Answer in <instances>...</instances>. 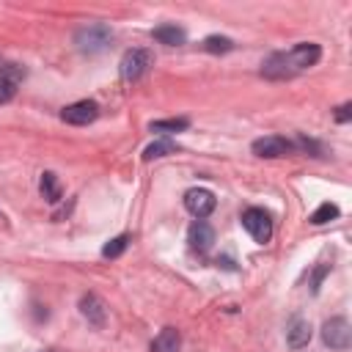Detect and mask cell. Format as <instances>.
<instances>
[{
  "mask_svg": "<svg viewBox=\"0 0 352 352\" xmlns=\"http://www.w3.org/2000/svg\"><path fill=\"white\" fill-rule=\"evenodd\" d=\"M110 41H113V30H110L107 25H102V22H96V25H85V28H80V30L74 33V44H77V50H80V52H88V55L107 50Z\"/></svg>",
  "mask_w": 352,
  "mask_h": 352,
  "instance_id": "6da1fadb",
  "label": "cell"
},
{
  "mask_svg": "<svg viewBox=\"0 0 352 352\" xmlns=\"http://www.w3.org/2000/svg\"><path fill=\"white\" fill-rule=\"evenodd\" d=\"M151 52L148 50H126L124 52V58H121V63H118V72H121V77L126 80V82H135V80H140L148 69H151Z\"/></svg>",
  "mask_w": 352,
  "mask_h": 352,
  "instance_id": "7a4b0ae2",
  "label": "cell"
},
{
  "mask_svg": "<svg viewBox=\"0 0 352 352\" xmlns=\"http://www.w3.org/2000/svg\"><path fill=\"white\" fill-rule=\"evenodd\" d=\"M322 341L330 349H346L352 344V324L346 316H333L322 324Z\"/></svg>",
  "mask_w": 352,
  "mask_h": 352,
  "instance_id": "3957f363",
  "label": "cell"
},
{
  "mask_svg": "<svg viewBox=\"0 0 352 352\" xmlns=\"http://www.w3.org/2000/svg\"><path fill=\"white\" fill-rule=\"evenodd\" d=\"M242 226H245V231H248L258 245L270 242V236H272V220H270V214H267L264 209H258V206H250V209L242 212Z\"/></svg>",
  "mask_w": 352,
  "mask_h": 352,
  "instance_id": "277c9868",
  "label": "cell"
},
{
  "mask_svg": "<svg viewBox=\"0 0 352 352\" xmlns=\"http://www.w3.org/2000/svg\"><path fill=\"white\" fill-rule=\"evenodd\" d=\"M286 58H289V63H292V69H294V74H297V72H305V69H311V66L319 63L322 47H319L316 41H300V44H294V47L286 52Z\"/></svg>",
  "mask_w": 352,
  "mask_h": 352,
  "instance_id": "5b68a950",
  "label": "cell"
},
{
  "mask_svg": "<svg viewBox=\"0 0 352 352\" xmlns=\"http://www.w3.org/2000/svg\"><path fill=\"white\" fill-rule=\"evenodd\" d=\"M96 116H99V104H96L94 99H80V102L66 104V107L60 110V118H63L66 124H74V126H85V124L96 121Z\"/></svg>",
  "mask_w": 352,
  "mask_h": 352,
  "instance_id": "8992f818",
  "label": "cell"
},
{
  "mask_svg": "<svg viewBox=\"0 0 352 352\" xmlns=\"http://www.w3.org/2000/svg\"><path fill=\"white\" fill-rule=\"evenodd\" d=\"M184 206H187V212H190L192 217L201 220V217H206V214L214 212L217 198H214L209 190H204V187H192V190L184 192Z\"/></svg>",
  "mask_w": 352,
  "mask_h": 352,
  "instance_id": "52a82bcc",
  "label": "cell"
},
{
  "mask_svg": "<svg viewBox=\"0 0 352 352\" xmlns=\"http://www.w3.org/2000/svg\"><path fill=\"white\" fill-rule=\"evenodd\" d=\"M297 146L292 143V140H286V138H280V135H267V138H258V140H253V154L256 157H286V154H292Z\"/></svg>",
  "mask_w": 352,
  "mask_h": 352,
  "instance_id": "ba28073f",
  "label": "cell"
},
{
  "mask_svg": "<svg viewBox=\"0 0 352 352\" xmlns=\"http://www.w3.org/2000/svg\"><path fill=\"white\" fill-rule=\"evenodd\" d=\"M25 77V69L16 66V63H3L0 66V104L11 102L14 94H16V85L19 80Z\"/></svg>",
  "mask_w": 352,
  "mask_h": 352,
  "instance_id": "9c48e42d",
  "label": "cell"
},
{
  "mask_svg": "<svg viewBox=\"0 0 352 352\" xmlns=\"http://www.w3.org/2000/svg\"><path fill=\"white\" fill-rule=\"evenodd\" d=\"M80 314L88 319V324H94V327H104V322H107V308H104V302L96 297V294H82L80 297Z\"/></svg>",
  "mask_w": 352,
  "mask_h": 352,
  "instance_id": "30bf717a",
  "label": "cell"
},
{
  "mask_svg": "<svg viewBox=\"0 0 352 352\" xmlns=\"http://www.w3.org/2000/svg\"><path fill=\"white\" fill-rule=\"evenodd\" d=\"M261 74L270 77V80H286V77H294V69H292L286 52H272L270 58H264Z\"/></svg>",
  "mask_w": 352,
  "mask_h": 352,
  "instance_id": "8fae6325",
  "label": "cell"
},
{
  "mask_svg": "<svg viewBox=\"0 0 352 352\" xmlns=\"http://www.w3.org/2000/svg\"><path fill=\"white\" fill-rule=\"evenodd\" d=\"M187 242H190V248H192V250L206 253V250L212 248V242H214V231H212V226H209V223H204V220L192 223V226H190V231H187Z\"/></svg>",
  "mask_w": 352,
  "mask_h": 352,
  "instance_id": "7c38bea8",
  "label": "cell"
},
{
  "mask_svg": "<svg viewBox=\"0 0 352 352\" xmlns=\"http://www.w3.org/2000/svg\"><path fill=\"white\" fill-rule=\"evenodd\" d=\"M286 341H289L292 349H302L311 341V322L302 319V316H294L286 327Z\"/></svg>",
  "mask_w": 352,
  "mask_h": 352,
  "instance_id": "4fadbf2b",
  "label": "cell"
},
{
  "mask_svg": "<svg viewBox=\"0 0 352 352\" xmlns=\"http://www.w3.org/2000/svg\"><path fill=\"white\" fill-rule=\"evenodd\" d=\"M179 349H182V336L176 327H162L148 346V352H179Z\"/></svg>",
  "mask_w": 352,
  "mask_h": 352,
  "instance_id": "5bb4252c",
  "label": "cell"
},
{
  "mask_svg": "<svg viewBox=\"0 0 352 352\" xmlns=\"http://www.w3.org/2000/svg\"><path fill=\"white\" fill-rule=\"evenodd\" d=\"M151 36H154L160 44H168V47H182V44L187 41L184 28H179V25H160V28L151 30Z\"/></svg>",
  "mask_w": 352,
  "mask_h": 352,
  "instance_id": "9a60e30c",
  "label": "cell"
},
{
  "mask_svg": "<svg viewBox=\"0 0 352 352\" xmlns=\"http://www.w3.org/2000/svg\"><path fill=\"white\" fill-rule=\"evenodd\" d=\"M168 154H176V143L168 140V138H160V140H154V143L146 146L143 160H160V157H168Z\"/></svg>",
  "mask_w": 352,
  "mask_h": 352,
  "instance_id": "2e32d148",
  "label": "cell"
},
{
  "mask_svg": "<svg viewBox=\"0 0 352 352\" xmlns=\"http://www.w3.org/2000/svg\"><path fill=\"white\" fill-rule=\"evenodd\" d=\"M41 195H44L50 204H58V201H60V184H58V179H55L52 170H44V173H41Z\"/></svg>",
  "mask_w": 352,
  "mask_h": 352,
  "instance_id": "e0dca14e",
  "label": "cell"
},
{
  "mask_svg": "<svg viewBox=\"0 0 352 352\" xmlns=\"http://www.w3.org/2000/svg\"><path fill=\"white\" fill-rule=\"evenodd\" d=\"M341 214V209L336 206V204H330V201H324V204H319L316 206V212L308 217L314 226H324V223H330V220H336Z\"/></svg>",
  "mask_w": 352,
  "mask_h": 352,
  "instance_id": "ac0fdd59",
  "label": "cell"
},
{
  "mask_svg": "<svg viewBox=\"0 0 352 352\" xmlns=\"http://www.w3.org/2000/svg\"><path fill=\"white\" fill-rule=\"evenodd\" d=\"M187 126H190L187 118H162V121H151V124H148L151 132H165V135L182 132V129H187Z\"/></svg>",
  "mask_w": 352,
  "mask_h": 352,
  "instance_id": "d6986e66",
  "label": "cell"
},
{
  "mask_svg": "<svg viewBox=\"0 0 352 352\" xmlns=\"http://www.w3.org/2000/svg\"><path fill=\"white\" fill-rule=\"evenodd\" d=\"M204 50H206V52H214V55L231 52V50H234V41L226 38V36H206V38H204Z\"/></svg>",
  "mask_w": 352,
  "mask_h": 352,
  "instance_id": "ffe728a7",
  "label": "cell"
},
{
  "mask_svg": "<svg viewBox=\"0 0 352 352\" xmlns=\"http://www.w3.org/2000/svg\"><path fill=\"white\" fill-rule=\"evenodd\" d=\"M126 245H129V236H126V234H121V236L110 239V242L102 248V256H104V258H116V256H121V253L126 250Z\"/></svg>",
  "mask_w": 352,
  "mask_h": 352,
  "instance_id": "44dd1931",
  "label": "cell"
},
{
  "mask_svg": "<svg viewBox=\"0 0 352 352\" xmlns=\"http://www.w3.org/2000/svg\"><path fill=\"white\" fill-rule=\"evenodd\" d=\"M330 272V264H319L316 267V272H314V278H311V292H319V286H322V278Z\"/></svg>",
  "mask_w": 352,
  "mask_h": 352,
  "instance_id": "7402d4cb",
  "label": "cell"
},
{
  "mask_svg": "<svg viewBox=\"0 0 352 352\" xmlns=\"http://www.w3.org/2000/svg\"><path fill=\"white\" fill-rule=\"evenodd\" d=\"M352 118V104L346 102V104H341L338 110H336V121H341V124H346Z\"/></svg>",
  "mask_w": 352,
  "mask_h": 352,
  "instance_id": "603a6c76",
  "label": "cell"
},
{
  "mask_svg": "<svg viewBox=\"0 0 352 352\" xmlns=\"http://www.w3.org/2000/svg\"><path fill=\"white\" fill-rule=\"evenodd\" d=\"M44 352H55V349H44Z\"/></svg>",
  "mask_w": 352,
  "mask_h": 352,
  "instance_id": "cb8c5ba5",
  "label": "cell"
}]
</instances>
